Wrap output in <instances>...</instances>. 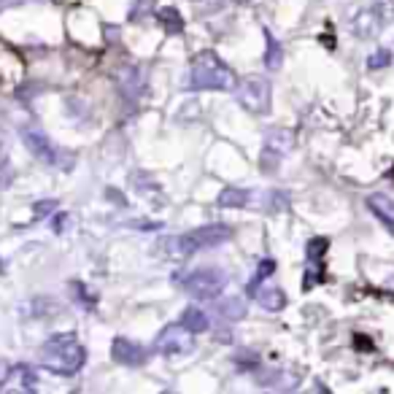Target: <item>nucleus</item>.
Segmentation results:
<instances>
[{
    "instance_id": "obj_9",
    "label": "nucleus",
    "mask_w": 394,
    "mask_h": 394,
    "mask_svg": "<svg viewBox=\"0 0 394 394\" xmlns=\"http://www.w3.org/2000/svg\"><path fill=\"white\" fill-rule=\"evenodd\" d=\"M351 30L357 38H362V41H370V38H376L381 30H383V22H381V16L376 14V8L370 6V8H364L359 14L351 19Z\"/></svg>"
},
{
    "instance_id": "obj_1",
    "label": "nucleus",
    "mask_w": 394,
    "mask_h": 394,
    "mask_svg": "<svg viewBox=\"0 0 394 394\" xmlns=\"http://www.w3.org/2000/svg\"><path fill=\"white\" fill-rule=\"evenodd\" d=\"M87 362V349L78 343L76 333L52 335L41 349V364L54 376H76Z\"/></svg>"
},
{
    "instance_id": "obj_17",
    "label": "nucleus",
    "mask_w": 394,
    "mask_h": 394,
    "mask_svg": "<svg viewBox=\"0 0 394 394\" xmlns=\"http://www.w3.org/2000/svg\"><path fill=\"white\" fill-rule=\"evenodd\" d=\"M219 208H246L251 203V192L243 186H227L219 192Z\"/></svg>"
},
{
    "instance_id": "obj_4",
    "label": "nucleus",
    "mask_w": 394,
    "mask_h": 394,
    "mask_svg": "<svg viewBox=\"0 0 394 394\" xmlns=\"http://www.w3.org/2000/svg\"><path fill=\"white\" fill-rule=\"evenodd\" d=\"M235 97L249 114H257V117H265L270 111V103H273V87L265 76H246L235 84Z\"/></svg>"
},
{
    "instance_id": "obj_6",
    "label": "nucleus",
    "mask_w": 394,
    "mask_h": 394,
    "mask_svg": "<svg viewBox=\"0 0 394 394\" xmlns=\"http://www.w3.org/2000/svg\"><path fill=\"white\" fill-rule=\"evenodd\" d=\"M192 338H195V335L189 333L181 321H179V324H170V327H165L162 333L157 335V340H154V351H157V354H162V357L189 354V351L195 349V340H192Z\"/></svg>"
},
{
    "instance_id": "obj_3",
    "label": "nucleus",
    "mask_w": 394,
    "mask_h": 394,
    "mask_svg": "<svg viewBox=\"0 0 394 394\" xmlns=\"http://www.w3.org/2000/svg\"><path fill=\"white\" fill-rule=\"evenodd\" d=\"M19 136H22V143L28 146V152H30L38 162L52 165V167H60V170H71L73 157L62 152L60 146H54V141L46 136L41 127H22Z\"/></svg>"
},
{
    "instance_id": "obj_14",
    "label": "nucleus",
    "mask_w": 394,
    "mask_h": 394,
    "mask_svg": "<svg viewBox=\"0 0 394 394\" xmlns=\"http://www.w3.org/2000/svg\"><path fill=\"white\" fill-rule=\"evenodd\" d=\"M367 208L376 213L381 222L386 225V229L394 235V200L392 197L381 195V192L378 195H370L367 197Z\"/></svg>"
},
{
    "instance_id": "obj_22",
    "label": "nucleus",
    "mask_w": 394,
    "mask_h": 394,
    "mask_svg": "<svg viewBox=\"0 0 394 394\" xmlns=\"http://www.w3.org/2000/svg\"><path fill=\"white\" fill-rule=\"evenodd\" d=\"M160 22L165 25L167 32H181V28H184L181 16H179V8H162V11H160Z\"/></svg>"
},
{
    "instance_id": "obj_33",
    "label": "nucleus",
    "mask_w": 394,
    "mask_h": 394,
    "mask_svg": "<svg viewBox=\"0 0 394 394\" xmlns=\"http://www.w3.org/2000/svg\"><path fill=\"white\" fill-rule=\"evenodd\" d=\"M65 225H68V216H65V213H57V219H54V232H62Z\"/></svg>"
},
{
    "instance_id": "obj_18",
    "label": "nucleus",
    "mask_w": 394,
    "mask_h": 394,
    "mask_svg": "<svg viewBox=\"0 0 394 394\" xmlns=\"http://www.w3.org/2000/svg\"><path fill=\"white\" fill-rule=\"evenodd\" d=\"M162 246L167 249V254H170V257H179V259L189 257V254H195L197 251V246H195V241L189 238V232H186V235H173V238H165Z\"/></svg>"
},
{
    "instance_id": "obj_21",
    "label": "nucleus",
    "mask_w": 394,
    "mask_h": 394,
    "mask_svg": "<svg viewBox=\"0 0 394 394\" xmlns=\"http://www.w3.org/2000/svg\"><path fill=\"white\" fill-rule=\"evenodd\" d=\"M273 270H275L273 259H262V262H259V268H257V273H254V278H251V284H249V294H257L259 284H262L268 275L273 273Z\"/></svg>"
},
{
    "instance_id": "obj_34",
    "label": "nucleus",
    "mask_w": 394,
    "mask_h": 394,
    "mask_svg": "<svg viewBox=\"0 0 394 394\" xmlns=\"http://www.w3.org/2000/svg\"><path fill=\"white\" fill-rule=\"evenodd\" d=\"M0 160H6V141L0 138Z\"/></svg>"
},
{
    "instance_id": "obj_13",
    "label": "nucleus",
    "mask_w": 394,
    "mask_h": 394,
    "mask_svg": "<svg viewBox=\"0 0 394 394\" xmlns=\"http://www.w3.org/2000/svg\"><path fill=\"white\" fill-rule=\"evenodd\" d=\"M119 90L124 97H130V100H136L138 95H143L146 92V84H143V73L138 71V68H121L119 73Z\"/></svg>"
},
{
    "instance_id": "obj_5",
    "label": "nucleus",
    "mask_w": 394,
    "mask_h": 394,
    "mask_svg": "<svg viewBox=\"0 0 394 394\" xmlns=\"http://www.w3.org/2000/svg\"><path fill=\"white\" fill-rule=\"evenodd\" d=\"M176 284H181L186 294H192L197 300H213L219 297L227 287V275L219 268H197L195 273H186L176 278Z\"/></svg>"
},
{
    "instance_id": "obj_20",
    "label": "nucleus",
    "mask_w": 394,
    "mask_h": 394,
    "mask_svg": "<svg viewBox=\"0 0 394 394\" xmlns=\"http://www.w3.org/2000/svg\"><path fill=\"white\" fill-rule=\"evenodd\" d=\"M232 364H235L238 370H257L259 357L254 354V351L241 349V351H235V354H232Z\"/></svg>"
},
{
    "instance_id": "obj_11",
    "label": "nucleus",
    "mask_w": 394,
    "mask_h": 394,
    "mask_svg": "<svg viewBox=\"0 0 394 394\" xmlns=\"http://www.w3.org/2000/svg\"><path fill=\"white\" fill-rule=\"evenodd\" d=\"M292 146H294V133L287 127H275L265 136V154H273L275 160L292 152Z\"/></svg>"
},
{
    "instance_id": "obj_19",
    "label": "nucleus",
    "mask_w": 394,
    "mask_h": 394,
    "mask_svg": "<svg viewBox=\"0 0 394 394\" xmlns=\"http://www.w3.org/2000/svg\"><path fill=\"white\" fill-rule=\"evenodd\" d=\"M265 41H268L265 65H268V71H278V68H281V62H284V49H281V44L275 41L270 32H265Z\"/></svg>"
},
{
    "instance_id": "obj_29",
    "label": "nucleus",
    "mask_w": 394,
    "mask_h": 394,
    "mask_svg": "<svg viewBox=\"0 0 394 394\" xmlns=\"http://www.w3.org/2000/svg\"><path fill=\"white\" fill-rule=\"evenodd\" d=\"M284 208H287V197L273 192V195H270V211L275 213V211H284Z\"/></svg>"
},
{
    "instance_id": "obj_16",
    "label": "nucleus",
    "mask_w": 394,
    "mask_h": 394,
    "mask_svg": "<svg viewBox=\"0 0 394 394\" xmlns=\"http://www.w3.org/2000/svg\"><path fill=\"white\" fill-rule=\"evenodd\" d=\"M181 324L192 335L208 333V330H211V318H208V314L200 311V308H195V305H189V308L181 314Z\"/></svg>"
},
{
    "instance_id": "obj_31",
    "label": "nucleus",
    "mask_w": 394,
    "mask_h": 394,
    "mask_svg": "<svg viewBox=\"0 0 394 394\" xmlns=\"http://www.w3.org/2000/svg\"><path fill=\"white\" fill-rule=\"evenodd\" d=\"M25 3H30V0H0V11H6V8H16V6H25Z\"/></svg>"
},
{
    "instance_id": "obj_12",
    "label": "nucleus",
    "mask_w": 394,
    "mask_h": 394,
    "mask_svg": "<svg viewBox=\"0 0 394 394\" xmlns=\"http://www.w3.org/2000/svg\"><path fill=\"white\" fill-rule=\"evenodd\" d=\"M213 311L222 318H227V321H241V318H246V314H249V305H246L243 297L232 294V297H219V300L213 303Z\"/></svg>"
},
{
    "instance_id": "obj_25",
    "label": "nucleus",
    "mask_w": 394,
    "mask_h": 394,
    "mask_svg": "<svg viewBox=\"0 0 394 394\" xmlns=\"http://www.w3.org/2000/svg\"><path fill=\"white\" fill-rule=\"evenodd\" d=\"M16 376H19V381H22V389H25V392H35V389H38V386H35L38 378H35V373H32V370H28V367H19V370H16Z\"/></svg>"
},
{
    "instance_id": "obj_32",
    "label": "nucleus",
    "mask_w": 394,
    "mask_h": 394,
    "mask_svg": "<svg viewBox=\"0 0 394 394\" xmlns=\"http://www.w3.org/2000/svg\"><path fill=\"white\" fill-rule=\"evenodd\" d=\"M8 376H11V367L3 362V359H0V386H3L6 381H8Z\"/></svg>"
},
{
    "instance_id": "obj_24",
    "label": "nucleus",
    "mask_w": 394,
    "mask_h": 394,
    "mask_svg": "<svg viewBox=\"0 0 394 394\" xmlns=\"http://www.w3.org/2000/svg\"><path fill=\"white\" fill-rule=\"evenodd\" d=\"M392 62V52L389 49H381L376 54H370V60H367V68L370 71H378V68H386Z\"/></svg>"
},
{
    "instance_id": "obj_8",
    "label": "nucleus",
    "mask_w": 394,
    "mask_h": 394,
    "mask_svg": "<svg viewBox=\"0 0 394 394\" xmlns=\"http://www.w3.org/2000/svg\"><path fill=\"white\" fill-rule=\"evenodd\" d=\"M189 238L195 241L197 251L200 249H216V246H222V243H227L232 238V229L227 225H205V227L192 229Z\"/></svg>"
},
{
    "instance_id": "obj_30",
    "label": "nucleus",
    "mask_w": 394,
    "mask_h": 394,
    "mask_svg": "<svg viewBox=\"0 0 394 394\" xmlns=\"http://www.w3.org/2000/svg\"><path fill=\"white\" fill-rule=\"evenodd\" d=\"M130 227H138V229H162V222H133Z\"/></svg>"
},
{
    "instance_id": "obj_15",
    "label": "nucleus",
    "mask_w": 394,
    "mask_h": 394,
    "mask_svg": "<svg viewBox=\"0 0 394 394\" xmlns=\"http://www.w3.org/2000/svg\"><path fill=\"white\" fill-rule=\"evenodd\" d=\"M257 303L262 305L265 311L278 314V311H284V308H287V294H284V289H278V287L257 289Z\"/></svg>"
},
{
    "instance_id": "obj_28",
    "label": "nucleus",
    "mask_w": 394,
    "mask_h": 394,
    "mask_svg": "<svg viewBox=\"0 0 394 394\" xmlns=\"http://www.w3.org/2000/svg\"><path fill=\"white\" fill-rule=\"evenodd\" d=\"M154 3H157V0H138L136 6H133V11H130V16H133V19H143V14L154 8Z\"/></svg>"
},
{
    "instance_id": "obj_7",
    "label": "nucleus",
    "mask_w": 394,
    "mask_h": 394,
    "mask_svg": "<svg viewBox=\"0 0 394 394\" xmlns=\"http://www.w3.org/2000/svg\"><path fill=\"white\" fill-rule=\"evenodd\" d=\"M146 354L149 351L130 338H114V343H111V359L124 367H141L146 362Z\"/></svg>"
},
{
    "instance_id": "obj_10",
    "label": "nucleus",
    "mask_w": 394,
    "mask_h": 394,
    "mask_svg": "<svg viewBox=\"0 0 394 394\" xmlns=\"http://www.w3.org/2000/svg\"><path fill=\"white\" fill-rule=\"evenodd\" d=\"M327 251V241L324 238H314L308 243V270H305V289L316 287L318 278H321V257Z\"/></svg>"
},
{
    "instance_id": "obj_23",
    "label": "nucleus",
    "mask_w": 394,
    "mask_h": 394,
    "mask_svg": "<svg viewBox=\"0 0 394 394\" xmlns=\"http://www.w3.org/2000/svg\"><path fill=\"white\" fill-rule=\"evenodd\" d=\"M373 8H376V14L381 16L383 28L394 22V0H373Z\"/></svg>"
},
{
    "instance_id": "obj_26",
    "label": "nucleus",
    "mask_w": 394,
    "mask_h": 394,
    "mask_svg": "<svg viewBox=\"0 0 394 394\" xmlns=\"http://www.w3.org/2000/svg\"><path fill=\"white\" fill-rule=\"evenodd\" d=\"M35 219H49L52 213L57 211V200H41V203H35Z\"/></svg>"
},
{
    "instance_id": "obj_2",
    "label": "nucleus",
    "mask_w": 394,
    "mask_h": 394,
    "mask_svg": "<svg viewBox=\"0 0 394 394\" xmlns=\"http://www.w3.org/2000/svg\"><path fill=\"white\" fill-rule=\"evenodd\" d=\"M186 87L197 92L200 90L229 92V90H235V73H232L213 52H203V54H197L195 60H192V65H189Z\"/></svg>"
},
{
    "instance_id": "obj_27",
    "label": "nucleus",
    "mask_w": 394,
    "mask_h": 394,
    "mask_svg": "<svg viewBox=\"0 0 394 394\" xmlns=\"http://www.w3.org/2000/svg\"><path fill=\"white\" fill-rule=\"evenodd\" d=\"M14 181V167L8 165L6 160H0V189H8Z\"/></svg>"
}]
</instances>
